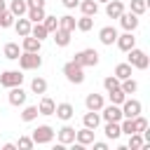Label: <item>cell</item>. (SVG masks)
Returning a JSON list of instances; mask_svg holds the SVG:
<instances>
[{
	"label": "cell",
	"mask_w": 150,
	"mask_h": 150,
	"mask_svg": "<svg viewBox=\"0 0 150 150\" xmlns=\"http://www.w3.org/2000/svg\"><path fill=\"white\" fill-rule=\"evenodd\" d=\"M35 143H33V138L30 136H19V143H16V148H21V150H30Z\"/></svg>",
	"instance_id": "60d3db41"
},
{
	"label": "cell",
	"mask_w": 150,
	"mask_h": 150,
	"mask_svg": "<svg viewBox=\"0 0 150 150\" xmlns=\"http://www.w3.org/2000/svg\"><path fill=\"white\" fill-rule=\"evenodd\" d=\"M80 12L82 14H87V16H96V12H98V2L96 0H80Z\"/></svg>",
	"instance_id": "7402d4cb"
},
{
	"label": "cell",
	"mask_w": 150,
	"mask_h": 150,
	"mask_svg": "<svg viewBox=\"0 0 150 150\" xmlns=\"http://www.w3.org/2000/svg\"><path fill=\"white\" fill-rule=\"evenodd\" d=\"M54 108H56V103H54L49 96H42V98H40V103H38L40 115H54Z\"/></svg>",
	"instance_id": "603a6c76"
},
{
	"label": "cell",
	"mask_w": 150,
	"mask_h": 150,
	"mask_svg": "<svg viewBox=\"0 0 150 150\" xmlns=\"http://www.w3.org/2000/svg\"><path fill=\"white\" fill-rule=\"evenodd\" d=\"M120 108H122V117H136V115H141V110H143L141 101H136V98H124Z\"/></svg>",
	"instance_id": "8992f818"
},
{
	"label": "cell",
	"mask_w": 150,
	"mask_h": 150,
	"mask_svg": "<svg viewBox=\"0 0 150 150\" xmlns=\"http://www.w3.org/2000/svg\"><path fill=\"white\" fill-rule=\"evenodd\" d=\"M143 145H145V141H143V136L138 131L136 134H129V143H127L129 150H143Z\"/></svg>",
	"instance_id": "f546056e"
},
{
	"label": "cell",
	"mask_w": 150,
	"mask_h": 150,
	"mask_svg": "<svg viewBox=\"0 0 150 150\" xmlns=\"http://www.w3.org/2000/svg\"><path fill=\"white\" fill-rule=\"evenodd\" d=\"M145 9H148V0H131V5H129V12H134L136 16L145 14Z\"/></svg>",
	"instance_id": "d6a6232c"
},
{
	"label": "cell",
	"mask_w": 150,
	"mask_h": 150,
	"mask_svg": "<svg viewBox=\"0 0 150 150\" xmlns=\"http://www.w3.org/2000/svg\"><path fill=\"white\" fill-rule=\"evenodd\" d=\"M63 75H66V80L73 82V84H82V82H84V68L77 66L75 61H68V63L63 66Z\"/></svg>",
	"instance_id": "277c9868"
},
{
	"label": "cell",
	"mask_w": 150,
	"mask_h": 150,
	"mask_svg": "<svg viewBox=\"0 0 150 150\" xmlns=\"http://www.w3.org/2000/svg\"><path fill=\"white\" fill-rule=\"evenodd\" d=\"M84 105H87V110H101L103 105H105V101H103V96L101 94H87V98H84Z\"/></svg>",
	"instance_id": "2e32d148"
},
{
	"label": "cell",
	"mask_w": 150,
	"mask_h": 150,
	"mask_svg": "<svg viewBox=\"0 0 150 150\" xmlns=\"http://www.w3.org/2000/svg\"><path fill=\"white\" fill-rule=\"evenodd\" d=\"M54 115L59 117V120H63V122H68L73 115H75V108L70 105V103H59L56 108H54Z\"/></svg>",
	"instance_id": "e0dca14e"
},
{
	"label": "cell",
	"mask_w": 150,
	"mask_h": 150,
	"mask_svg": "<svg viewBox=\"0 0 150 150\" xmlns=\"http://www.w3.org/2000/svg\"><path fill=\"white\" fill-rule=\"evenodd\" d=\"M82 124L96 131V127L101 124V115H98V110H87V112H84V117H82Z\"/></svg>",
	"instance_id": "44dd1931"
},
{
	"label": "cell",
	"mask_w": 150,
	"mask_h": 150,
	"mask_svg": "<svg viewBox=\"0 0 150 150\" xmlns=\"http://www.w3.org/2000/svg\"><path fill=\"white\" fill-rule=\"evenodd\" d=\"M30 91H33V94H45V91H47V80H45V77H33Z\"/></svg>",
	"instance_id": "4dcf8cb0"
},
{
	"label": "cell",
	"mask_w": 150,
	"mask_h": 150,
	"mask_svg": "<svg viewBox=\"0 0 150 150\" xmlns=\"http://www.w3.org/2000/svg\"><path fill=\"white\" fill-rule=\"evenodd\" d=\"M115 45L122 49V52H129L131 47H136V38H134V33H122V35H117V40H115Z\"/></svg>",
	"instance_id": "4fadbf2b"
},
{
	"label": "cell",
	"mask_w": 150,
	"mask_h": 150,
	"mask_svg": "<svg viewBox=\"0 0 150 150\" xmlns=\"http://www.w3.org/2000/svg\"><path fill=\"white\" fill-rule=\"evenodd\" d=\"M26 96H28V94H26V89H23L21 84L9 87V96H7V98H9L12 105H23V103H26Z\"/></svg>",
	"instance_id": "8fae6325"
},
{
	"label": "cell",
	"mask_w": 150,
	"mask_h": 150,
	"mask_svg": "<svg viewBox=\"0 0 150 150\" xmlns=\"http://www.w3.org/2000/svg\"><path fill=\"white\" fill-rule=\"evenodd\" d=\"M61 2H63V7H66V9H75V7L80 5V0H61Z\"/></svg>",
	"instance_id": "b9f144b4"
},
{
	"label": "cell",
	"mask_w": 150,
	"mask_h": 150,
	"mask_svg": "<svg viewBox=\"0 0 150 150\" xmlns=\"http://www.w3.org/2000/svg\"><path fill=\"white\" fill-rule=\"evenodd\" d=\"M45 2H47V0H26L28 7H45Z\"/></svg>",
	"instance_id": "ee69618b"
},
{
	"label": "cell",
	"mask_w": 150,
	"mask_h": 150,
	"mask_svg": "<svg viewBox=\"0 0 150 150\" xmlns=\"http://www.w3.org/2000/svg\"><path fill=\"white\" fill-rule=\"evenodd\" d=\"M103 87H105V91H112V89L120 87V80H117L115 75H108V77L103 80Z\"/></svg>",
	"instance_id": "ab89813d"
},
{
	"label": "cell",
	"mask_w": 150,
	"mask_h": 150,
	"mask_svg": "<svg viewBox=\"0 0 150 150\" xmlns=\"http://www.w3.org/2000/svg\"><path fill=\"white\" fill-rule=\"evenodd\" d=\"M105 136L108 138H112V141H117L120 136H122V129H120V122H105Z\"/></svg>",
	"instance_id": "4316f807"
},
{
	"label": "cell",
	"mask_w": 150,
	"mask_h": 150,
	"mask_svg": "<svg viewBox=\"0 0 150 150\" xmlns=\"http://www.w3.org/2000/svg\"><path fill=\"white\" fill-rule=\"evenodd\" d=\"M96 2H108V0H96Z\"/></svg>",
	"instance_id": "7dc6e473"
},
{
	"label": "cell",
	"mask_w": 150,
	"mask_h": 150,
	"mask_svg": "<svg viewBox=\"0 0 150 150\" xmlns=\"http://www.w3.org/2000/svg\"><path fill=\"white\" fill-rule=\"evenodd\" d=\"M7 9H9L14 16H23V14L28 12V5H26V0H12V2L7 5Z\"/></svg>",
	"instance_id": "cb8c5ba5"
},
{
	"label": "cell",
	"mask_w": 150,
	"mask_h": 150,
	"mask_svg": "<svg viewBox=\"0 0 150 150\" xmlns=\"http://www.w3.org/2000/svg\"><path fill=\"white\" fill-rule=\"evenodd\" d=\"M91 26H94V16L82 14V19H75V28H77V30H82V33L91 30Z\"/></svg>",
	"instance_id": "83f0119b"
},
{
	"label": "cell",
	"mask_w": 150,
	"mask_h": 150,
	"mask_svg": "<svg viewBox=\"0 0 150 150\" xmlns=\"http://www.w3.org/2000/svg\"><path fill=\"white\" fill-rule=\"evenodd\" d=\"M108 96H110V103H115V105H122V101L127 98V94L117 87V89H112V91H108Z\"/></svg>",
	"instance_id": "8d00e7d4"
},
{
	"label": "cell",
	"mask_w": 150,
	"mask_h": 150,
	"mask_svg": "<svg viewBox=\"0 0 150 150\" xmlns=\"http://www.w3.org/2000/svg\"><path fill=\"white\" fill-rule=\"evenodd\" d=\"M2 54H5V59L16 61V59H19V54H21V47H19L16 42H7V45H5V49H2Z\"/></svg>",
	"instance_id": "484cf974"
},
{
	"label": "cell",
	"mask_w": 150,
	"mask_h": 150,
	"mask_svg": "<svg viewBox=\"0 0 150 150\" xmlns=\"http://www.w3.org/2000/svg\"><path fill=\"white\" fill-rule=\"evenodd\" d=\"M42 26L47 28V33H54V30L59 28V19H56V16H47V14H45V19H42Z\"/></svg>",
	"instance_id": "f35d334b"
},
{
	"label": "cell",
	"mask_w": 150,
	"mask_h": 150,
	"mask_svg": "<svg viewBox=\"0 0 150 150\" xmlns=\"http://www.w3.org/2000/svg\"><path fill=\"white\" fill-rule=\"evenodd\" d=\"M117 19H120L122 28H124V30H129V33H134V30L138 28V16H136L134 12H127V9H124V12H122Z\"/></svg>",
	"instance_id": "ba28073f"
},
{
	"label": "cell",
	"mask_w": 150,
	"mask_h": 150,
	"mask_svg": "<svg viewBox=\"0 0 150 150\" xmlns=\"http://www.w3.org/2000/svg\"><path fill=\"white\" fill-rule=\"evenodd\" d=\"M56 138H59L61 145H70V143H75V129L68 127V124H63V127L56 131Z\"/></svg>",
	"instance_id": "7c38bea8"
},
{
	"label": "cell",
	"mask_w": 150,
	"mask_h": 150,
	"mask_svg": "<svg viewBox=\"0 0 150 150\" xmlns=\"http://www.w3.org/2000/svg\"><path fill=\"white\" fill-rule=\"evenodd\" d=\"M120 89L129 96V94H134V91L138 89V82H136V80H131V77H127V80H122V82H120Z\"/></svg>",
	"instance_id": "e575fe53"
},
{
	"label": "cell",
	"mask_w": 150,
	"mask_h": 150,
	"mask_svg": "<svg viewBox=\"0 0 150 150\" xmlns=\"http://www.w3.org/2000/svg\"><path fill=\"white\" fill-rule=\"evenodd\" d=\"M91 145H94V150H108V143H103V141H91Z\"/></svg>",
	"instance_id": "7bdbcfd3"
},
{
	"label": "cell",
	"mask_w": 150,
	"mask_h": 150,
	"mask_svg": "<svg viewBox=\"0 0 150 150\" xmlns=\"http://www.w3.org/2000/svg\"><path fill=\"white\" fill-rule=\"evenodd\" d=\"M91 141H94V129L82 127L80 131H75V143H80V145H91Z\"/></svg>",
	"instance_id": "ac0fdd59"
},
{
	"label": "cell",
	"mask_w": 150,
	"mask_h": 150,
	"mask_svg": "<svg viewBox=\"0 0 150 150\" xmlns=\"http://www.w3.org/2000/svg\"><path fill=\"white\" fill-rule=\"evenodd\" d=\"M38 115H40L38 105H26V108L21 110V120H23V122H33V120H35Z\"/></svg>",
	"instance_id": "1f68e13d"
},
{
	"label": "cell",
	"mask_w": 150,
	"mask_h": 150,
	"mask_svg": "<svg viewBox=\"0 0 150 150\" xmlns=\"http://www.w3.org/2000/svg\"><path fill=\"white\" fill-rule=\"evenodd\" d=\"M98 112H103V120H105V122H120V120H122V108L115 105V103L103 105Z\"/></svg>",
	"instance_id": "30bf717a"
},
{
	"label": "cell",
	"mask_w": 150,
	"mask_h": 150,
	"mask_svg": "<svg viewBox=\"0 0 150 150\" xmlns=\"http://www.w3.org/2000/svg\"><path fill=\"white\" fill-rule=\"evenodd\" d=\"M30 138H33V143H35V145H47V143H52V141H54V129H52L49 124H40L38 129H33Z\"/></svg>",
	"instance_id": "5b68a950"
},
{
	"label": "cell",
	"mask_w": 150,
	"mask_h": 150,
	"mask_svg": "<svg viewBox=\"0 0 150 150\" xmlns=\"http://www.w3.org/2000/svg\"><path fill=\"white\" fill-rule=\"evenodd\" d=\"M30 35H33V38H38V40L42 42L49 33H47V28H45V26H42V21H40V23H33V26H30Z\"/></svg>",
	"instance_id": "836d02e7"
},
{
	"label": "cell",
	"mask_w": 150,
	"mask_h": 150,
	"mask_svg": "<svg viewBox=\"0 0 150 150\" xmlns=\"http://www.w3.org/2000/svg\"><path fill=\"white\" fill-rule=\"evenodd\" d=\"M2 148H5V150H14V148H16V143H5Z\"/></svg>",
	"instance_id": "f6af8a7d"
},
{
	"label": "cell",
	"mask_w": 150,
	"mask_h": 150,
	"mask_svg": "<svg viewBox=\"0 0 150 150\" xmlns=\"http://www.w3.org/2000/svg\"><path fill=\"white\" fill-rule=\"evenodd\" d=\"M127 63L131 66V68H138V70H145L148 68V63H150V59H148V54L143 52V49H138V47H131L129 52H127Z\"/></svg>",
	"instance_id": "3957f363"
},
{
	"label": "cell",
	"mask_w": 150,
	"mask_h": 150,
	"mask_svg": "<svg viewBox=\"0 0 150 150\" xmlns=\"http://www.w3.org/2000/svg\"><path fill=\"white\" fill-rule=\"evenodd\" d=\"M5 9H7V0H0V14H2Z\"/></svg>",
	"instance_id": "bcb514c9"
},
{
	"label": "cell",
	"mask_w": 150,
	"mask_h": 150,
	"mask_svg": "<svg viewBox=\"0 0 150 150\" xmlns=\"http://www.w3.org/2000/svg\"><path fill=\"white\" fill-rule=\"evenodd\" d=\"M14 14L9 12V9H5L2 14H0V28H9V26H14Z\"/></svg>",
	"instance_id": "74e56055"
},
{
	"label": "cell",
	"mask_w": 150,
	"mask_h": 150,
	"mask_svg": "<svg viewBox=\"0 0 150 150\" xmlns=\"http://www.w3.org/2000/svg\"><path fill=\"white\" fill-rule=\"evenodd\" d=\"M26 19H28L30 23H40V21L45 19V7H28Z\"/></svg>",
	"instance_id": "d4e9b609"
},
{
	"label": "cell",
	"mask_w": 150,
	"mask_h": 150,
	"mask_svg": "<svg viewBox=\"0 0 150 150\" xmlns=\"http://www.w3.org/2000/svg\"><path fill=\"white\" fill-rule=\"evenodd\" d=\"M16 61H19V66H21V70H38V68L42 66L40 52H21Z\"/></svg>",
	"instance_id": "6da1fadb"
},
{
	"label": "cell",
	"mask_w": 150,
	"mask_h": 150,
	"mask_svg": "<svg viewBox=\"0 0 150 150\" xmlns=\"http://www.w3.org/2000/svg\"><path fill=\"white\" fill-rule=\"evenodd\" d=\"M112 75H115V77H117V80L122 82V80L131 77V66H129V63H117V66H115V73H112Z\"/></svg>",
	"instance_id": "f1b7e54d"
},
{
	"label": "cell",
	"mask_w": 150,
	"mask_h": 150,
	"mask_svg": "<svg viewBox=\"0 0 150 150\" xmlns=\"http://www.w3.org/2000/svg\"><path fill=\"white\" fill-rule=\"evenodd\" d=\"M30 21L28 19H23V16H16L14 19V30H16V35L19 38H23V35H30Z\"/></svg>",
	"instance_id": "ffe728a7"
},
{
	"label": "cell",
	"mask_w": 150,
	"mask_h": 150,
	"mask_svg": "<svg viewBox=\"0 0 150 150\" xmlns=\"http://www.w3.org/2000/svg\"><path fill=\"white\" fill-rule=\"evenodd\" d=\"M40 49H42V42H40L38 38L23 35V40H21V52H40Z\"/></svg>",
	"instance_id": "9a60e30c"
},
{
	"label": "cell",
	"mask_w": 150,
	"mask_h": 150,
	"mask_svg": "<svg viewBox=\"0 0 150 150\" xmlns=\"http://www.w3.org/2000/svg\"><path fill=\"white\" fill-rule=\"evenodd\" d=\"M59 28H63V30H75V16H70V14H66V16H61L59 19Z\"/></svg>",
	"instance_id": "d590c367"
},
{
	"label": "cell",
	"mask_w": 150,
	"mask_h": 150,
	"mask_svg": "<svg viewBox=\"0 0 150 150\" xmlns=\"http://www.w3.org/2000/svg\"><path fill=\"white\" fill-rule=\"evenodd\" d=\"M117 28L115 26H103L101 30H98V40H101V45H105V47H110V45H115V40H117Z\"/></svg>",
	"instance_id": "9c48e42d"
},
{
	"label": "cell",
	"mask_w": 150,
	"mask_h": 150,
	"mask_svg": "<svg viewBox=\"0 0 150 150\" xmlns=\"http://www.w3.org/2000/svg\"><path fill=\"white\" fill-rule=\"evenodd\" d=\"M122 12H124V2H122V0H108V2H105V14H108L110 19H117Z\"/></svg>",
	"instance_id": "d6986e66"
},
{
	"label": "cell",
	"mask_w": 150,
	"mask_h": 150,
	"mask_svg": "<svg viewBox=\"0 0 150 150\" xmlns=\"http://www.w3.org/2000/svg\"><path fill=\"white\" fill-rule=\"evenodd\" d=\"M73 61L82 68H94L98 63V52L96 49H80V52H75Z\"/></svg>",
	"instance_id": "7a4b0ae2"
},
{
	"label": "cell",
	"mask_w": 150,
	"mask_h": 150,
	"mask_svg": "<svg viewBox=\"0 0 150 150\" xmlns=\"http://www.w3.org/2000/svg\"><path fill=\"white\" fill-rule=\"evenodd\" d=\"M23 82V75L19 73V70H5L2 75H0V87H16V84H21Z\"/></svg>",
	"instance_id": "52a82bcc"
},
{
	"label": "cell",
	"mask_w": 150,
	"mask_h": 150,
	"mask_svg": "<svg viewBox=\"0 0 150 150\" xmlns=\"http://www.w3.org/2000/svg\"><path fill=\"white\" fill-rule=\"evenodd\" d=\"M52 40L56 42V47H68L70 45V30H63V28H56L54 33H49Z\"/></svg>",
	"instance_id": "5bb4252c"
}]
</instances>
